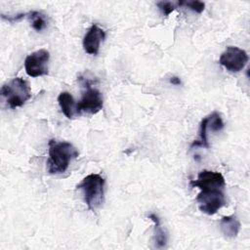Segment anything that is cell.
I'll list each match as a JSON object with an SVG mask.
<instances>
[{
    "mask_svg": "<svg viewBox=\"0 0 250 250\" xmlns=\"http://www.w3.org/2000/svg\"><path fill=\"white\" fill-rule=\"evenodd\" d=\"M79 155L76 147L68 142H58L54 139L48 143V172L49 174L64 173L72 159Z\"/></svg>",
    "mask_w": 250,
    "mask_h": 250,
    "instance_id": "1",
    "label": "cell"
},
{
    "mask_svg": "<svg viewBox=\"0 0 250 250\" xmlns=\"http://www.w3.org/2000/svg\"><path fill=\"white\" fill-rule=\"evenodd\" d=\"M104 184L105 181L102 175L92 173L84 177L77 185L76 188L82 191L84 201L90 210L94 211L103 204Z\"/></svg>",
    "mask_w": 250,
    "mask_h": 250,
    "instance_id": "2",
    "label": "cell"
},
{
    "mask_svg": "<svg viewBox=\"0 0 250 250\" xmlns=\"http://www.w3.org/2000/svg\"><path fill=\"white\" fill-rule=\"evenodd\" d=\"M0 94L12 109L22 106L31 98L30 86L21 77H15L5 83L1 87Z\"/></svg>",
    "mask_w": 250,
    "mask_h": 250,
    "instance_id": "3",
    "label": "cell"
},
{
    "mask_svg": "<svg viewBox=\"0 0 250 250\" xmlns=\"http://www.w3.org/2000/svg\"><path fill=\"white\" fill-rule=\"evenodd\" d=\"M199 210L207 215L216 214L226 205V197L223 189L211 188L202 189L195 198Z\"/></svg>",
    "mask_w": 250,
    "mask_h": 250,
    "instance_id": "4",
    "label": "cell"
},
{
    "mask_svg": "<svg viewBox=\"0 0 250 250\" xmlns=\"http://www.w3.org/2000/svg\"><path fill=\"white\" fill-rule=\"evenodd\" d=\"M248 62L247 53L234 46H229L221 55L219 62L229 72H239L244 68Z\"/></svg>",
    "mask_w": 250,
    "mask_h": 250,
    "instance_id": "5",
    "label": "cell"
},
{
    "mask_svg": "<svg viewBox=\"0 0 250 250\" xmlns=\"http://www.w3.org/2000/svg\"><path fill=\"white\" fill-rule=\"evenodd\" d=\"M50 54L45 49L29 54L24 60L25 72L30 77H39L48 74V62Z\"/></svg>",
    "mask_w": 250,
    "mask_h": 250,
    "instance_id": "6",
    "label": "cell"
},
{
    "mask_svg": "<svg viewBox=\"0 0 250 250\" xmlns=\"http://www.w3.org/2000/svg\"><path fill=\"white\" fill-rule=\"evenodd\" d=\"M104 106V101L102 94L99 90L92 88L90 84L86 85V91L82 94L81 100L77 103L79 112H87L90 114H96Z\"/></svg>",
    "mask_w": 250,
    "mask_h": 250,
    "instance_id": "7",
    "label": "cell"
},
{
    "mask_svg": "<svg viewBox=\"0 0 250 250\" xmlns=\"http://www.w3.org/2000/svg\"><path fill=\"white\" fill-rule=\"evenodd\" d=\"M225 178L224 176L215 171L202 170L198 173L196 180H190L189 186L191 188H198L202 189H211V188H225Z\"/></svg>",
    "mask_w": 250,
    "mask_h": 250,
    "instance_id": "8",
    "label": "cell"
},
{
    "mask_svg": "<svg viewBox=\"0 0 250 250\" xmlns=\"http://www.w3.org/2000/svg\"><path fill=\"white\" fill-rule=\"evenodd\" d=\"M105 38V32L98 24H92L83 38V49L89 55H98L101 43Z\"/></svg>",
    "mask_w": 250,
    "mask_h": 250,
    "instance_id": "9",
    "label": "cell"
},
{
    "mask_svg": "<svg viewBox=\"0 0 250 250\" xmlns=\"http://www.w3.org/2000/svg\"><path fill=\"white\" fill-rule=\"evenodd\" d=\"M58 103L61 107L62 112L68 119L74 118L76 115H79L80 112L77 107V103H75L72 95L68 92H62L58 97Z\"/></svg>",
    "mask_w": 250,
    "mask_h": 250,
    "instance_id": "10",
    "label": "cell"
},
{
    "mask_svg": "<svg viewBox=\"0 0 250 250\" xmlns=\"http://www.w3.org/2000/svg\"><path fill=\"white\" fill-rule=\"evenodd\" d=\"M240 222L233 215L224 216L220 221V228L222 232L225 236L229 238H234L237 236L240 230Z\"/></svg>",
    "mask_w": 250,
    "mask_h": 250,
    "instance_id": "11",
    "label": "cell"
},
{
    "mask_svg": "<svg viewBox=\"0 0 250 250\" xmlns=\"http://www.w3.org/2000/svg\"><path fill=\"white\" fill-rule=\"evenodd\" d=\"M147 218L150 219L154 223V243H155V246L157 248L165 247L166 243H167V234L161 227L159 217L156 214L151 213L147 216Z\"/></svg>",
    "mask_w": 250,
    "mask_h": 250,
    "instance_id": "12",
    "label": "cell"
},
{
    "mask_svg": "<svg viewBox=\"0 0 250 250\" xmlns=\"http://www.w3.org/2000/svg\"><path fill=\"white\" fill-rule=\"evenodd\" d=\"M27 16L31 21V26L34 30L39 32L47 26V21H46L44 15H42L41 13H39L37 11H32V12L27 13Z\"/></svg>",
    "mask_w": 250,
    "mask_h": 250,
    "instance_id": "13",
    "label": "cell"
},
{
    "mask_svg": "<svg viewBox=\"0 0 250 250\" xmlns=\"http://www.w3.org/2000/svg\"><path fill=\"white\" fill-rule=\"evenodd\" d=\"M224 122L221 115L218 112H212L207 115V129H210L213 132H219L224 128Z\"/></svg>",
    "mask_w": 250,
    "mask_h": 250,
    "instance_id": "14",
    "label": "cell"
},
{
    "mask_svg": "<svg viewBox=\"0 0 250 250\" xmlns=\"http://www.w3.org/2000/svg\"><path fill=\"white\" fill-rule=\"evenodd\" d=\"M179 6H184L197 14H201L203 11H204V8H205V4L204 2H201V1H196V0H193V1H180L178 2Z\"/></svg>",
    "mask_w": 250,
    "mask_h": 250,
    "instance_id": "15",
    "label": "cell"
},
{
    "mask_svg": "<svg viewBox=\"0 0 250 250\" xmlns=\"http://www.w3.org/2000/svg\"><path fill=\"white\" fill-rule=\"evenodd\" d=\"M157 7L159 8V10L161 11V13L168 17L178 6V2L174 3V2H169V1H161V2H157Z\"/></svg>",
    "mask_w": 250,
    "mask_h": 250,
    "instance_id": "16",
    "label": "cell"
},
{
    "mask_svg": "<svg viewBox=\"0 0 250 250\" xmlns=\"http://www.w3.org/2000/svg\"><path fill=\"white\" fill-rule=\"evenodd\" d=\"M25 16H27V14H23V13H21V14H17V15H4V14H1V18L4 20V21H7L9 22H17L19 21H21V19H23Z\"/></svg>",
    "mask_w": 250,
    "mask_h": 250,
    "instance_id": "17",
    "label": "cell"
},
{
    "mask_svg": "<svg viewBox=\"0 0 250 250\" xmlns=\"http://www.w3.org/2000/svg\"><path fill=\"white\" fill-rule=\"evenodd\" d=\"M169 81H170V83L173 84V85H181V83H182L180 77H178V76H172V77L169 79Z\"/></svg>",
    "mask_w": 250,
    "mask_h": 250,
    "instance_id": "18",
    "label": "cell"
}]
</instances>
